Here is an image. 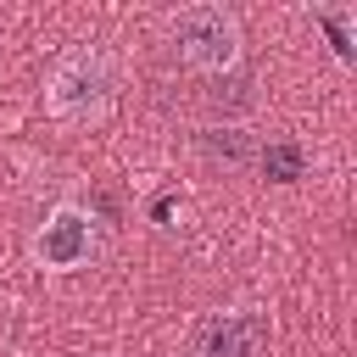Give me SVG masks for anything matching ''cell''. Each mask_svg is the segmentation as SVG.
I'll list each match as a JSON object with an SVG mask.
<instances>
[{"label": "cell", "instance_id": "7", "mask_svg": "<svg viewBox=\"0 0 357 357\" xmlns=\"http://www.w3.org/2000/svg\"><path fill=\"white\" fill-rule=\"evenodd\" d=\"M201 145H206L212 156H223V162H240V156H245V128H234V123H229V128H206Z\"/></svg>", "mask_w": 357, "mask_h": 357}, {"label": "cell", "instance_id": "5", "mask_svg": "<svg viewBox=\"0 0 357 357\" xmlns=\"http://www.w3.org/2000/svg\"><path fill=\"white\" fill-rule=\"evenodd\" d=\"M257 167H262V178H273V184H296V178L307 173V151H301V139H290V134H273V139L262 145Z\"/></svg>", "mask_w": 357, "mask_h": 357}, {"label": "cell", "instance_id": "3", "mask_svg": "<svg viewBox=\"0 0 357 357\" xmlns=\"http://www.w3.org/2000/svg\"><path fill=\"white\" fill-rule=\"evenodd\" d=\"M268 312L257 307H229V312H212L190 329L184 340V357H262L268 346Z\"/></svg>", "mask_w": 357, "mask_h": 357}, {"label": "cell", "instance_id": "4", "mask_svg": "<svg viewBox=\"0 0 357 357\" xmlns=\"http://www.w3.org/2000/svg\"><path fill=\"white\" fill-rule=\"evenodd\" d=\"M95 257V218L78 206H56L33 234V262L50 273H73Z\"/></svg>", "mask_w": 357, "mask_h": 357}, {"label": "cell", "instance_id": "1", "mask_svg": "<svg viewBox=\"0 0 357 357\" xmlns=\"http://www.w3.org/2000/svg\"><path fill=\"white\" fill-rule=\"evenodd\" d=\"M112 100H117V67H112V56L95 50V45L67 50V56L50 67V78H45V106H50V117H56V123H73V128L100 123V117L112 112Z\"/></svg>", "mask_w": 357, "mask_h": 357}, {"label": "cell", "instance_id": "6", "mask_svg": "<svg viewBox=\"0 0 357 357\" xmlns=\"http://www.w3.org/2000/svg\"><path fill=\"white\" fill-rule=\"evenodd\" d=\"M312 22L329 33L335 61H351V22H357V11L351 6H312Z\"/></svg>", "mask_w": 357, "mask_h": 357}, {"label": "cell", "instance_id": "2", "mask_svg": "<svg viewBox=\"0 0 357 357\" xmlns=\"http://www.w3.org/2000/svg\"><path fill=\"white\" fill-rule=\"evenodd\" d=\"M173 45L184 56V67L195 73H229L240 61V17L212 6V0H195V6H178L173 11Z\"/></svg>", "mask_w": 357, "mask_h": 357}, {"label": "cell", "instance_id": "8", "mask_svg": "<svg viewBox=\"0 0 357 357\" xmlns=\"http://www.w3.org/2000/svg\"><path fill=\"white\" fill-rule=\"evenodd\" d=\"M245 89H251V84H245V78H212V89H206V106H212V112H229V106H234V100H240V106H245V100H251V95H245Z\"/></svg>", "mask_w": 357, "mask_h": 357}]
</instances>
